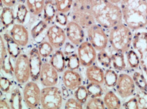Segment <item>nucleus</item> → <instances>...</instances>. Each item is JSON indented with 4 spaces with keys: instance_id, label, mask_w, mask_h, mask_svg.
I'll use <instances>...</instances> for the list:
<instances>
[{
    "instance_id": "25",
    "label": "nucleus",
    "mask_w": 147,
    "mask_h": 109,
    "mask_svg": "<svg viewBox=\"0 0 147 109\" xmlns=\"http://www.w3.org/2000/svg\"><path fill=\"white\" fill-rule=\"evenodd\" d=\"M57 9H56L54 1L53 0H46L45 9L43 11L44 20L47 24L51 23L55 19L57 14Z\"/></svg>"
},
{
    "instance_id": "32",
    "label": "nucleus",
    "mask_w": 147,
    "mask_h": 109,
    "mask_svg": "<svg viewBox=\"0 0 147 109\" xmlns=\"http://www.w3.org/2000/svg\"><path fill=\"white\" fill-rule=\"evenodd\" d=\"M132 78L134 81L136 87L141 91H144L147 94V80L142 72H134Z\"/></svg>"
},
{
    "instance_id": "2",
    "label": "nucleus",
    "mask_w": 147,
    "mask_h": 109,
    "mask_svg": "<svg viewBox=\"0 0 147 109\" xmlns=\"http://www.w3.org/2000/svg\"><path fill=\"white\" fill-rule=\"evenodd\" d=\"M91 7L96 23L106 30H110L123 22L120 6L107 0H91Z\"/></svg>"
},
{
    "instance_id": "41",
    "label": "nucleus",
    "mask_w": 147,
    "mask_h": 109,
    "mask_svg": "<svg viewBox=\"0 0 147 109\" xmlns=\"http://www.w3.org/2000/svg\"><path fill=\"white\" fill-rule=\"evenodd\" d=\"M65 108H83V104H81L77 99L74 98H70L66 101Z\"/></svg>"
},
{
    "instance_id": "27",
    "label": "nucleus",
    "mask_w": 147,
    "mask_h": 109,
    "mask_svg": "<svg viewBox=\"0 0 147 109\" xmlns=\"http://www.w3.org/2000/svg\"><path fill=\"white\" fill-rule=\"evenodd\" d=\"M47 28V23L45 20H40L36 22L31 30V35L32 38L36 41H38L39 38L44 34L46 29Z\"/></svg>"
},
{
    "instance_id": "35",
    "label": "nucleus",
    "mask_w": 147,
    "mask_h": 109,
    "mask_svg": "<svg viewBox=\"0 0 147 109\" xmlns=\"http://www.w3.org/2000/svg\"><path fill=\"white\" fill-rule=\"evenodd\" d=\"M97 60L100 64L104 68L109 69L112 64H111V56L106 51V50L98 51L97 53Z\"/></svg>"
},
{
    "instance_id": "1",
    "label": "nucleus",
    "mask_w": 147,
    "mask_h": 109,
    "mask_svg": "<svg viewBox=\"0 0 147 109\" xmlns=\"http://www.w3.org/2000/svg\"><path fill=\"white\" fill-rule=\"evenodd\" d=\"M123 22L133 32L147 27V0H122L120 3Z\"/></svg>"
},
{
    "instance_id": "30",
    "label": "nucleus",
    "mask_w": 147,
    "mask_h": 109,
    "mask_svg": "<svg viewBox=\"0 0 147 109\" xmlns=\"http://www.w3.org/2000/svg\"><path fill=\"white\" fill-rule=\"evenodd\" d=\"M29 9H28L26 5L22 3H20L17 5V9H16V14H15V20L19 24H24L26 22L27 15L29 14Z\"/></svg>"
},
{
    "instance_id": "42",
    "label": "nucleus",
    "mask_w": 147,
    "mask_h": 109,
    "mask_svg": "<svg viewBox=\"0 0 147 109\" xmlns=\"http://www.w3.org/2000/svg\"><path fill=\"white\" fill-rule=\"evenodd\" d=\"M11 86V82L7 78L4 77V76H1L0 79V88L2 92L7 93L10 91Z\"/></svg>"
},
{
    "instance_id": "7",
    "label": "nucleus",
    "mask_w": 147,
    "mask_h": 109,
    "mask_svg": "<svg viewBox=\"0 0 147 109\" xmlns=\"http://www.w3.org/2000/svg\"><path fill=\"white\" fill-rule=\"evenodd\" d=\"M105 30V29L96 23L86 29L89 42L97 51L106 50L109 44V35L106 33Z\"/></svg>"
},
{
    "instance_id": "24",
    "label": "nucleus",
    "mask_w": 147,
    "mask_h": 109,
    "mask_svg": "<svg viewBox=\"0 0 147 109\" xmlns=\"http://www.w3.org/2000/svg\"><path fill=\"white\" fill-rule=\"evenodd\" d=\"M114 52L111 54V64L115 70L118 71H124L126 68V62L124 57V54L120 51H113Z\"/></svg>"
},
{
    "instance_id": "13",
    "label": "nucleus",
    "mask_w": 147,
    "mask_h": 109,
    "mask_svg": "<svg viewBox=\"0 0 147 109\" xmlns=\"http://www.w3.org/2000/svg\"><path fill=\"white\" fill-rule=\"evenodd\" d=\"M66 34L69 42L76 46H79L85 41L84 29L71 20L66 26Z\"/></svg>"
},
{
    "instance_id": "4",
    "label": "nucleus",
    "mask_w": 147,
    "mask_h": 109,
    "mask_svg": "<svg viewBox=\"0 0 147 109\" xmlns=\"http://www.w3.org/2000/svg\"><path fill=\"white\" fill-rule=\"evenodd\" d=\"M71 20L84 29L96 24L91 7V0H74V4L70 11Z\"/></svg>"
},
{
    "instance_id": "8",
    "label": "nucleus",
    "mask_w": 147,
    "mask_h": 109,
    "mask_svg": "<svg viewBox=\"0 0 147 109\" xmlns=\"http://www.w3.org/2000/svg\"><path fill=\"white\" fill-rule=\"evenodd\" d=\"M14 76L16 81L20 84L26 83L31 79L29 59L27 55L21 54L17 58L14 65Z\"/></svg>"
},
{
    "instance_id": "3",
    "label": "nucleus",
    "mask_w": 147,
    "mask_h": 109,
    "mask_svg": "<svg viewBox=\"0 0 147 109\" xmlns=\"http://www.w3.org/2000/svg\"><path fill=\"white\" fill-rule=\"evenodd\" d=\"M133 36V31L121 22L109 30V43L113 51L126 54L131 47Z\"/></svg>"
},
{
    "instance_id": "23",
    "label": "nucleus",
    "mask_w": 147,
    "mask_h": 109,
    "mask_svg": "<svg viewBox=\"0 0 147 109\" xmlns=\"http://www.w3.org/2000/svg\"><path fill=\"white\" fill-rule=\"evenodd\" d=\"M104 102L106 108L110 109L121 108V102L113 91H109L104 96Z\"/></svg>"
},
{
    "instance_id": "26",
    "label": "nucleus",
    "mask_w": 147,
    "mask_h": 109,
    "mask_svg": "<svg viewBox=\"0 0 147 109\" xmlns=\"http://www.w3.org/2000/svg\"><path fill=\"white\" fill-rule=\"evenodd\" d=\"M9 104L11 108H22V97L20 90L17 87L14 88L11 91Z\"/></svg>"
},
{
    "instance_id": "15",
    "label": "nucleus",
    "mask_w": 147,
    "mask_h": 109,
    "mask_svg": "<svg viewBox=\"0 0 147 109\" xmlns=\"http://www.w3.org/2000/svg\"><path fill=\"white\" fill-rule=\"evenodd\" d=\"M29 66H30L31 79L33 81H36L40 76L42 63V57L39 54L38 48H33L29 52Z\"/></svg>"
},
{
    "instance_id": "14",
    "label": "nucleus",
    "mask_w": 147,
    "mask_h": 109,
    "mask_svg": "<svg viewBox=\"0 0 147 109\" xmlns=\"http://www.w3.org/2000/svg\"><path fill=\"white\" fill-rule=\"evenodd\" d=\"M40 82L45 87L54 86L59 81V75L57 69L50 63L44 62L39 76Z\"/></svg>"
},
{
    "instance_id": "40",
    "label": "nucleus",
    "mask_w": 147,
    "mask_h": 109,
    "mask_svg": "<svg viewBox=\"0 0 147 109\" xmlns=\"http://www.w3.org/2000/svg\"><path fill=\"white\" fill-rule=\"evenodd\" d=\"M139 102V108H147V94L139 90L136 94Z\"/></svg>"
},
{
    "instance_id": "48",
    "label": "nucleus",
    "mask_w": 147,
    "mask_h": 109,
    "mask_svg": "<svg viewBox=\"0 0 147 109\" xmlns=\"http://www.w3.org/2000/svg\"><path fill=\"white\" fill-rule=\"evenodd\" d=\"M68 88H67V87H66L65 86H64V87H63V88H62V91H61V92H62V94H63V97H67V96H69V92H68Z\"/></svg>"
},
{
    "instance_id": "49",
    "label": "nucleus",
    "mask_w": 147,
    "mask_h": 109,
    "mask_svg": "<svg viewBox=\"0 0 147 109\" xmlns=\"http://www.w3.org/2000/svg\"><path fill=\"white\" fill-rule=\"evenodd\" d=\"M107 1H110V2L113 3V4H120V3L121 2V1H122V0H107Z\"/></svg>"
},
{
    "instance_id": "33",
    "label": "nucleus",
    "mask_w": 147,
    "mask_h": 109,
    "mask_svg": "<svg viewBox=\"0 0 147 109\" xmlns=\"http://www.w3.org/2000/svg\"><path fill=\"white\" fill-rule=\"evenodd\" d=\"M86 89L91 98H98L102 96L104 94V89L101 87V84L94 82H90L89 84H87Z\"/></svg>"
},
{
    "instance_id": "36",
    "label": "nucleus",
    "mask_w": 147,
    "mask_h": 109,
    "mask_svg": "<svg viewBox=\"0 0 147 109\" xmlns=\"http://www.w3.org/2000/svg\"><path fill=\"white\" fill-rule=\"evenodd\" d=\"M89 94L86 89V86L81 85L79 88H76L74 91V97L76 99H77L81 104H84L87 101L89 98Z\"/></svg>"
},
{
    "instance_id": "38",
    "label": "nucleus",
    "mask_w": 147,
    "mask_h": 109,
    "mask_svg": "<svg viewBox=\"0 0 147 109\" xmlns=\"http://www.w3.org/2000/svg\"><path fill=\"white\" fill-rule=\"evenodd\" d=\"M10 57H11L10 55H9L2 61H0V66H1V71H3L4 73L12 76L14 73V67H13Z\"/></svg>"
},
{
    "instance_id": "47",
    "label": "nucleus",
    "mask_w": 147,
    "mask_h": 109,
    "mask_svg": "<svg viewBox=\"0 0 147 109\" xmlns=\"http://www.w3.org/2000/svg\"><path fill=\"white\" fill-rule=\"evenodd\" d=\"M1 1H2L3 4L5 7H12L15 5L17 0H1Z\"/></svg>"
},
{
    "instance_id": "46",
    "label": "nucleus",
    "mask_w": 147,
    "mask_h": 109,
    "mask_svg": "<svg viewBox=\"0 0 147 109\" xmlns=\"http://www.w3.org/2000/svg\"><path fill=\"white\" fill-rule=\"evenodd\" d=\"M0 108H11L9 102L4 98H1L0 101Z\"/></svg>"
},
{
    "instance_id": "50",
    "label": "nucleus",
    "mask_w": 147,
    "mask_h": 109,
    "mask_svg": "<svg viewBox=\"0 0 147 109\" xmlns=\"http://www.w3.org/2000/svg\"><path fill=\"white\" fill-rule=\"evenodd\" d=\"M20 3H22V4H24L26 2V0H17Z\"/></svg>"
},
{
    "instance_id": "28",
    "label": "nucleus",
    "mask_w": 147,
    "mask_h": 109,
    "mask_svg": "<svg viewBox=\"0 0 147 109\" xmlns=\"http://www.w3.org/2000/svg\"><path fill=\"white\" fill-rule=\"evenodd\" d=\"M119 75L111 69H108L104 73V84L109 88H114L117 85Z\"/></svg>"
},
{
    "instance_id": "10",
    "label": "nucleus",
    "mask_w": 147,
    "mask_h": 109,
    "mask_svg": "<svg viewBox=\"0 0 147 109\" xmlns=\"http://www.w3.org/2000/svg\"><path fill=\"white\" fill-rule=\"evenodd\" d=\"M116 87L117 93L122 98L131 96L136 91V84L133 78L126 73H121L119 75Z\"/></svg>"
},
{
    "instance_id": "34",
    "label": "nucleus",
    "mask_w": 147,
    "mask_h": 109,
    "mask_svg": "<svg viewBox=\"0 0 147 109\" xmlns=\"http://www.w3.org/2000/svg\"><path fill=\"white\" fill-rule=\"evenodd\" d=\"M38 51L42 58H48L52 54L54 47L47 41H43L38 45Z\"/></svg>"
},
{
    "instance_id": "37",
    "label": "nucleus",
    "mask_w": 147,
    "mask_h": 109,
    "mask_svg": "<svg viewBox=\"0 0 147 109\" xmlns=\"http://www.w3.org/2000/svg\"><path fill=\"white\" fill-rule=\"evenodd\" d=\"M66 60H67V66L69 69L75 71L80 67L81 63L78 54L74 53L71 55L67 57Z\"/></svg>"
},
{
    "instance_id": "20",
    "label": "nucleus",
    "mask_w": 147,
    "mask_h": 109,
    "mask_svg": "<svg viewBox=\"0 0 147 109\" xmlns=\"http://www.w3.org/2000/svg\"><path fill=\"white\" fill-rule=\"evenodd\" d=\"M49 63L59 73L64 71L67 66V60L64 51L61 50H57L51 56Z\"/></svg>"
},
{
    "instance_id": "12",
    "label": "nucleus",
    "mask_w": 147,
    "mask_h": 109,
    "mask_svg": "<svg viewBox=\"0 0 147 109\" xmlns=\"http://www.w3.org/2000/svg\"><path fill=\"white\" fill-rule=\"evenodd\" d=\"M46 36L48 42L57 49L64 45L67 38L65 31L57 24H53L50 26L47 29Z\"/></svg>"
},
{
    "instance_id": "31",
    "label": "nucleus",
    "mask_w": 147,
    "mask_h": 109,
    "mask_svg": "<svg viewBox=\"0 0 147 109\" xmlns=\"http://www.w3.org/2000/svg\"><path fill=\"white\" fill-rule=\"evenodd\" d=\"M54 1L57 11L64 14L70 12L74 4V0H54Z\"/></svg>"
},
{
    "instance_id": "29",
    "label": "nucleus",
    "mask_w": 147,
    "mask_h": 109,
    "mask_svg": "<svg viewBox=\"0 0 147 109\" xmlns=\"http://www.w3.org/2000/svg\"><path fill=\"white\" fill-rule=\"evenodd\" d=\"M126 61L129 67L132 69H137L140 66V60H139V55L136 52L134 49L130 48L127 52L126 53Z\"/></svg>"
},
{
    "instance_id": "44",
    "label": "nucleus",
    "mask_w": 147,
    "mask_h": 109,
    "mask_svg": "<svg viewBox=\"0 0 147 109\" xmlns=\"http://www.w3.org/2000/svg\"><path fill=\"white\" fill-rule=\"evenodd\" d=\"M123 106L125 108H139V102H138L137 97L135 96L129 98L123 104Z\"/></svg>"
},
{
    "instance_id": "5",
    "label": "nucleus",
    "mask_w": 147,
    "mask_h": 109,
    "mask_svg": "<svg viewBox=\"0 0 147 109\" xmlns=\"http://www.w3.org/2000/svg\"><path fill=\"white\" fill-rule=\"evenodd\" d=\"M131 47L139 55L142 72L147 80V30L134 32Z\"/></svg>"
},
{
    "instance_id": "18",
    "label": "nucleus",
    "mask_w": 147,
    "mask_h": 109,
    "mask_svg": "<svg viewBox=\"0 0 147 109\" xmlns=\"http://www.w3.org/2000/svg\"><path fill=\"white\" fill-rule=\"evenodd\" d=\"M86 76L90 82L101 85L104 83V72L101 68L97 66L92 65L86 67Z\"/></svg>"
},
{
    "instance_id": "43",
    "label": "nucleus",
    "mask_w": 147,
    "mask_h": 109,
    "mask_svg": "<svg viewBox=\"0 0 147 109\" xmlns=\"http://www.w3.org/2000/svg\"><path fill=\"white\" fill-rule=\"evenodd\" d=\"M55 21L61 26H67L68 23V17L66 14L61 12H57L55 17Z\"/></svg>"
},
{
    "instance_id": "17",
    "label": "nucleus",
    "mask_w": 147,
    "mask_h": 109,
    "mask_svg": "<svg viewBox=\"0 0 147 109\" xmlns=\"http://www.w3.org/2000/svg\"><path fill=\"white\" fill-rule=\"evenodd\" d=\"M62 82L64 86L70 91H75L82 85V79L79 73L74 70L67 69L62 75Z\"/></svg>"
},
{
    "instance_id": "6",
    "label": "nucleus",
    "mask_w": 147,
    "mask_h": 109,
    "mask_svg": "<svg viewBox=\"0 0 147 109\" xmlns=\"http://www.w3.org/2000/svg\"><path fill=\"white\" fill-rule=\"evenodd\" d=\"M62 92L57 86H46L41 91V106L43 108L57 109L63 104Z\"/></svg>"
},
{
    "instance_id": "9",
    "label": "nucleus",
    "mask_w": 147,
    "mask_h": 109,
    "mask_svg": "<svg viewBox=\"0 0 147 109\" xmlns=\"http://www.w3.org/2000/svg\"><path fill=\"white\" fill-rule=\"evenodd\" d=\"M41 91L39 86L35 81H28L23 90V98L26 107L36 108L41 105Z\"/></svg>"
},
{
    "instance_id": "39",
    "label": "nucleus",
    "mask_w": 147,
    "mask_h": 109,
    "mask_svg": "<svg viewBox=\"0 0 147 109\" xmlns=\"http://www.w3.org/2000/svg\"><path fill=\"white\" fill-rule=\"evenodd\" d=\"M86 108H105L106 106L104 104V100L98 98H91L86 103Z\"/></svg>"
},
{
    "instance_id": "11",
    "label": "nucleus",
    "mask_w": 147,
    "mask_h": 109,
    "mask_svg": "<svg viewBox=\"0 0 147 109\" xmlns=\"http://www.w3.org/2000/svg\"><path fill=\"white\" fill-rule=\"evenodd\" d=\"M89 41H84L78 46L77 54L81 65L84 67L92 66L97 59V53Z\"/></svg>"
},
{
    "instance_id": "21",
    "label": "nucleus",
    "mask_w": 147,
    "mask_h": 109,
    "mask_svg": "<svg viewBox=\"0 0 147 109\" xmlns=\"http://www.w3.org/2000/svg\"><path fill=\"white\" fill-rule=\"evenodd\" d=\"M1 35H2L4 41H5L7 51H8L10 57L11 58L17 59L21 54V48H20L21 46L11 38V36H10L9 33L6 32L4 34Z\"/></svg>"
},
{
    "instance_id": "45",
    "label": "nucleus",
    "mask_w": 147,
    "mask_h": 109,
    "mask_svg": "<svg viewBox=\"0 0 147 109\" xmlns=\"http://www.w3.org/2000/svg\"><path fill=\"white\" fill-rule=\"evenodd\" d=\"M75 46H76L74 45L73 44L71 43V42H69H69L66 43L65 46H64V54H65L67 57H68V56L74 54L75 51Z\"/></svg>"
},
{
    "instance_id": "19",
    "label": "nucleus",
    "mask_w": 147,
    "mask_h": 109,
    "mask_svg": "<svg viewBox=\"0 0 147 109\" xmlns=\"http://www.w3.org/2000/svg\"><path fill=\"white\" fill-rule=\"evenodd\" d=\"M3 5L1 1V28L7 29L14 24L15 16L11 7H3Z\"/></svg>"
},
{
    "instance_id": "16",
    "label": "nucleus",
    "mask_w": 147,
    "mask_h": 109,
    "mask_svg": "<svg viewBox=\"0 0 147 109\" xmlns=\"http://www.w3.org/2000/svg\"><path fill=\"white\" fill-rule=\"evenodd\" d=\"M9 34L21 47H25L29 42V34L27 29L22 24H14Z\"/></svg>"
},
{
    "instance_id": "22",
    "label": "nucleus",
    "mask_w": 147,
    "mask_h": 109,
    "mask_svg": "<svg viewBox=\"0 0 147 109\" xmlns=\"http://www.w3.org/2000/svg\"><path fill=\"white\" fill-rule=\"evenodd\" d=\"M45 0H26V4L29 12L33 16L39 17L44 11Z\"/></svg>"
}]
</instances>
